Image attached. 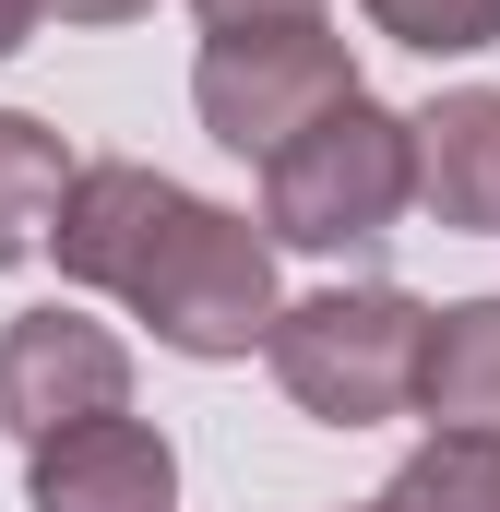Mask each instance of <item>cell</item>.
Masks as SVG:
<instances>
[{
    "label": "cell",
    "mask_w": 500,
    "mask_h": 512,
    "mask_svg": "<svg viewBox=\"0 0 500 512\" xmlns=\"http://www.w3.org/2000/svg\"><path fill=\"white\" fill-rule=\"evenodd\" d=\"M405 203H417V143L370 84L262 155V239L274 251H370L405 227Z\"/></svg>",
    "instance_id": "cell-2"
},
{
    "label": "cell",
    "mask_w": 500,
    "mask_h": 512,
    "mask_svg": "<svg viewBox=\"0 0 500 512\" xmlns=\"http://www.w3.org/2000/svg\"><path fill=\"white\" fill-rule=\"evenodd\" d=\"M346 96H358V60L334 24H239V36H203L191 60V108L227 155H274L286 131H310Z\"/></svg>",
    "instance_id": "cell-4"
},
{
    "label": "cell",
    "mask_w": 500,
    "mask_h": 512,
    "mask_svg": "<svg viewBox=\"0 0 500 512\" xmlns=\"http://www.w3.org/2000/svg\"><path fill=\"white\" fill-rule=\"evenodd\" d=\"M48 251H60L72 286L155 322V346H179V358H250L262 322L286 310L274 298V239L227 203L179 191L167 167H131V155L72 167V191L48 215Z\"/></svg>",
    "instance_id": "cell-1"
},
{
    "label": "cell",
    "mask_w": 500,
    "mask_h": 512,
    "mask_svg": "<svg viewBox=\"0 0 500 512\" xmlns=\"http://www.w3.org/2000/svg\"><path fill=\"white\" fill-rule=\"evenodd\" d=\"M417 417H429V429H500V298L429 310V346H417Z\"/></svg>",
    "instance_id": "cell-8"
},
{
    "label": "cell",
    "mask_w": 500,
    "mask_h": 512,
    "mask_svg": "<svg viewBox=\"0 0 500 512\" xmlns=\"http://www.w3.org/2000/svg\"><path fill=\"white\" fill-rule=\"evenodd\" d=\"M393 48H429V60H477L500 48V0H358Z\"/></svg>",
    "instance_id": "cell-11"
},
{
    "label": "cell",
    "mask_w": 500,
    "mask_h": 512,
    "mask_svg": "<svg viewBox=\"0 0 500 512\" xmlns=\"http://www.w3.org/2000/svg\"><path fill=\"white\" fill-rule=\"evenodd\" d=\"M370 512H500V429H429Z\"/></svg>",
    "instance_id": "cell-10"
},
{
    "label": "cell",
    "mask_w": 500,
    "mask_h": 512,
    "mask_svg": "<svg viewBox=\"0 0 500 512\" xmlns=\"http://www.w3.org/2000/svg\"><path fill=\"white\" fill-rule=\"evenodd\" d=\"M24 501L36 512H167L179 501V453H167V429H143L120 405V417L24 441Z\"/></svg>",
    "instance_id": "cell-6"
},
{
    "label": "cell",
    "mask_w": 500,
    "mask_h": 512,
    "mask_svg": "<svg viewBox=\"0 0 500 512\" xmlns=\"http://www.w3.org/2000/svg\"><path fill=\"white\" fill-rule=\"evenodd\" d=\"M36 12H48V0H0V60H12V48L36 36Z\"/></svg>",
    "instance_id": "cell-14"
},
{
    "label": "cell",
    "mask_w": 500,
    "mask_h": 512,
    "mask_svg": "<svg viewBox=\"0 0 500 512\" xmlns=\"http://www.w3.org/2000/svg\"><path fill=\"white\" fill-rule=\"evenodd\" d=\"M405 143H417V203L465 239H500V84H465V96L417 108Z\"/></svg>",
    "instance_id": "cell-7"
},
{
    "label": "cell",
    "mask_w": 500,
    "mask_h": 512,
    "mask_svg": "<svg viewBox=\"0 0 500 512\" xmlns=\"http://www.w3.org/2000/svg\"><path fill=\"white\" fill-rule=\"evenodd\" d=\"M120 405H131V346L108 322H84V310H12L0 322V429L12 441L84 429Z\"/></svg>",
    "instance_id": "cell-5"
},
{
    "label": "cell",
    "mask_w": 500,
    "mask_h": 512,
    "mask_svg": "<svg viewBox=\"0 0 500 512\" xmlns=\"http://www.w3.org/2000/svg\"><path fill=\"white\" fill-rule=\"evenodd\" d=\"M72 143L48 120H24V108H0V274L12 262H36L48 251V215H60V191H72Z\"/></svg>",
    "instance_id": "cell-9"
},
{
    "label": "cell",
    "mask_w": 500,
    "mask_h": 512,
    "mask_svg": "<svg viewBox=\"0 0 500 512\" xmlns=\"http://www.w3.org/2000/svg\"><path fill=\"white\" fill-rule=\"evenodd\" d=\"M215 36H239V24H322V0H191Z\"/></svg>",
    "instance_id": "cell-12"
},
{
    "label": "cell",
    "mask_w": 500,
    "mask_h": 512,
    "mask_svg": "<svg viewBox=\"0 0 500 512\" xmlns=\"http://www.w3.org/2000/svg\"><path fill=\"white\" fill-rule=\"evenodd\" d=\"M131 12H155V0H60V24H131Z\"/></svg>",
    "instance_id": "cell-13"
},
{
    "label": "cell",
    "mask_w": 500,
    "mask_h": 512,
    "mask_svg": "<svg viewBox=\"0 0 500 512\" xmlns=\"http://www.w3.org/2000/svg\"><path fill=\"white\" fill-rule=\"evenodd\" d=\"M358 512H370V501H358Z\"/></svg>",
    "instance_id": "cell-15"
},
{
    "label": "cell",
    "mask_w": 500,
    "mask_h": 512,
    "mask_svg": "<svg viewBox=\"0 0 500 512\" xmlns=\"http://www.w3.org/2000/svg\"><path fill=\"white\" fill-rule=\"evenodd\" d=\"M417 346H429V310L405 286H322V298H298V310L262 322V370L322 429L417 417Z\"/></svg>",
    "instance_id": "cell-3"
}]
</instances>
